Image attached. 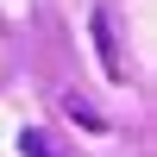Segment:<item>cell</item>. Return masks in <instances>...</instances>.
<instances>
[{
	"instance_id": "2",
	"label": "cell",
	"mask_w": 157,
	"mask_h": 157,
	"mask_svg": "<svg viewBox=\"0 0 157 157\" xmlns=\"http://www.w3.org/2000/svg\"><path fill=\"white\" fill-rule=\"evenodd\" d=\"M19 157H63V151L50 145V138L38 132V126H25V132H19Z\"/></svg>"
},
{
	"instance_id": "3",
	"label": "cell",
	"mask_w": 157,
	"mask_h": 157,
	"mask_svg": "<svg viewBox=\"0 0 157 157\" xmlns=\"http://www.w3.org/2000/svg\"><path fill=\"white\" fill-rule=\"evenodd\" d=\"M63 107H69V120H75V126H88V132H107V120H101V113L88 107V101H75V94H69Z\"/></svg>"
},
{
	"instance_id": "1",
	"label": "cell",
	"mask_w": 157,
	"mask_h": 157,
	"mask_svg": "<svg viewBox=\"0 0 157 157\" xmlns=\"http://www.w3.org/2000/svg\"><path fill=\"white\" fill-rule=\"evenodd\" d=\"M94 44H101L107 75H113V82H126V63H120V44H113V19H107V13H94Z\"/></svg>"
}]
</instances>
